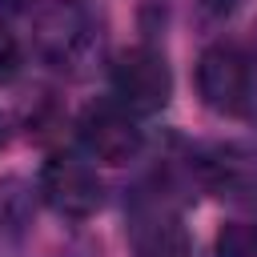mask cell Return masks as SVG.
Returning <instances> with one entry per match:
<instances>
[{
	"label": "cell",
	"instance_id": "cell-1",
	"mask_svg": "<svg viewBox=\"0 0 257 257\" xmlns=\"http://www.w3.org/2000/svg\"><path fill=\"white\" fill-rule=\"evenodd\" d=\"M112 96L116 104H124L133 116H149V112H161L173 96V72H169V60L149 48V44H137V48H124L116 60H112Z\"/></svg>",
	"mask_w": 257,
	"mask_h": 257
},
{
	"label": "cell",
	"instance_id": "cell-3",
	"mask_svg": "<svg viewBox=\"0 0 257 257\" xmlns=\"http://www.w3.org/2000/svg\"><path fill=\"white\" fill-rule=\"evenodd\" d=\"M40 197L48 201V209H56L60 217L84 221L100 209L104 201V185L96 177V169L72 153H52L40 165Z\"/></svg>",
	"mask_w": 257,
	"mask_h": 257
},
{
	"label": "cell",
	"instance_id": "cell-2",
	"mask_svg": "<svg viewBox=\"0 0 257 257\" xmlns=\"http://www.w3.org/2000/svg\"><path fill=\"white\" fill-rule=\"evenodd\" d=\"M249 92H253V64L241 44L217 40L197 56V96L205 100V108L233 116L249 104Z\"/></svg>",
	"mask_w": 257,
	"mask_h": 257
},
{
	"label": "cell",
	"instance_id": "cell-11",
	"mask_svg": "<svg viewBox=\"0 0 257 257\" xmlns=\"http://www.w3.org/2000/svg\"><path fill=\"white\" fill-rule=\"evenodd\" d=\"M4 141H8V128H4V116H0V149H4Z\"/></svg>",
	"mask_w": 257,
	"mask_h": 257
},
{
	"label": "cell",
	"instance_id": "cell-9",
	"mask_svg": "<svg viewBox=\"0 0 257 257\" xmlns=\"http://www.w3.org/2000/svg\"><path fill=\"white\" fill-rule=\"evenodd\" d=\"M20 40H16V32L0 20V84H8V80H16V72H20Z\"/></svg>",
	"mask_w": 257,
	"mask_h": 257
},
{
	"label": "cell",
	"instance_id": "cell-10",
	"mask_svg": "<svg viewBox=\"0 0 257 257\" xmlns=\"http://www.w3.org/2000/svg\"><path fill=\"white\" fill-rule=\"evenodd\" d=\"M197 4H201V12H205V16L221 20V16H229V12H233L241 0H197Z\"/></svg>",
	"mask_w": 257,
	"mask_h": 257
},
{
	"label": "cell",
	"instance_id": "cell-6",
	"mask_svg": "<svg viewBox=\"0 0 257 257\" xmlns=\"http://www.w3.org/2000/svg\"><path fill=\"white\" fill-rule=\"evenodd\" d=\"M128 241H133V257H193L181 217L165 205H141L133 217Z\"/></svg>",
	"mask_w": 257,
	"mask_h": 257
},
{
	"label": "cell",
	"instance_id": "cell-5",
	"mask_svg": "<svg viewBox=\"0 0 257 257\" xmlns=\"http://www.w3.org/2000/svg\"><path fill=\"white\" fill-rule=\"evenodd\" d=\"M36 44H40L44 60H52L60 68L76 64L88 52V44H92V20H88V12L80 4H72V0L40 12V20H36Z\"/></svg>",
	"mask_w": 257,
	"mask_h": 257
},
{
	"label": "cell",
	"instance_id": "cell-4",
	"mask_svg": "<svg viewBox=\"0 0 257 257\" xmlns=\"http://www.w3.org/2000/svg\"><path fill=\"white\" fill-rule=\"evenodd\" d=\"M76 128H80V141H84L88 157H96L104 165H128L141 153V145H145L133 112L124 104H116V100L88 104L80 112V124Z\"/></svg>",
	"mask_w": 257,
	"mask_h": 257
},
{
	"label": "cell",
	"instance_id": "cell-8",
	"mask_svg": "<svg viewBox=\"0 0 257 257\" xmlns=\"http://www.w3.org/2000/svg\"><path fill=\"white\" fill-rule=\"evenodd\" d=\"M217 257H257V221H225L217 233Z\"/></svg>",
	"mask_w": 257,
	"mask_h": 257
},
{
	"label": "cell",
	"instance_id": "cell-7",
	"mask_svg": "<svg viewBox=\"0 0 257 257\" xmlns=\"http://www.w3.org/2000/svg\"><path fill=\"white\" fill-rule=\"evenodd\" d=\"M201 177L221 197H249L257 193V153L241 145H221L201 161Z\"/></svg>",
	"mask_w": 257,
	"mask_h": 257
}]
</instances>
